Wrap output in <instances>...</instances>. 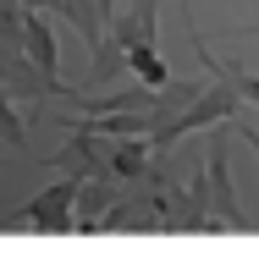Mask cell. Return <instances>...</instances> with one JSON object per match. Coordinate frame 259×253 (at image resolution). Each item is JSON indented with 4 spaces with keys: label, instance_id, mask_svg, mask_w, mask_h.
Here are the masks:
<instances>
[{
    "label": "cell",
    "instance_id": "6da1fadb",
    "mask_svg": "<svg viewBox=\"0 0 259 253\" xmlns=\"http://www.w3.org/2000/svg\"><path fill=\"white\" fill-rule=\"evenodd\" d=\"M11 28H17L22 55H33V72L55 77V39H50V28H45V17H39V11H17V17H11Z\"/></svg>",
    "mask_w": 259,
    "mask_h": 253
},
{
    "label": "cell",
    "instance_id": "7a4b0ae2",
    "mask_svg": "<svg viewBox=\"0 0 259 253\" xmlns=\"http://www.w3.org/2000/svg\"><path fill=\"white\" fill-rule=\"evenodd\" d=\"M77 187L83 182L72 176V182H55L50 193H39V198L28 204V226H66V209L77 204Z\"/></svg>",
    "mask_w": 259,
    "mask_h": 253
},
{
    "label": "cell",
    "instance_id": "3957f363",
    "mask_svg": "<svg viewBox=\"0 0 259 253\" xmlns=\"http://www.w3.org/2000/svg\"><path fill=\"white\" fill-rule=\"evenodd\" d=\"M121 61H127L144 83H155V88H165V83H171V72H165V61H160L155 44H133V50H121Z\"/></svg>",
    "mask_w": 259,
    "mask_h": 253
},
{
    "label": "cell",
    "instance_id": "277c9868",
    "mask_svg": "<svg viewBox=\"0 0 259 253\" xmlns=\"http://www.w3.org/2000/svg\"><path fill=\"white\" fill-rule=\"evenodd\" d=\"M39 6H50V0H28V11H39Z\"/></svg>",
    "mask_w": 259,
    "mask_h": 253
},
{
    "label": "cell",
    "instance_id": "5b68a950",
    "mask_svg": "<svg viewBox=\"0 0 259 253\" xmlns=\"http://www.w3.org/2000/svg\"><path fill=\"white\" fill-rule=\"evenodd\" d=\"M248 149H254V154H259V138H254V132H248Z\"/></svg>",
    "mask_w": 259,
    "mask_h": 253
}]
</instances>
